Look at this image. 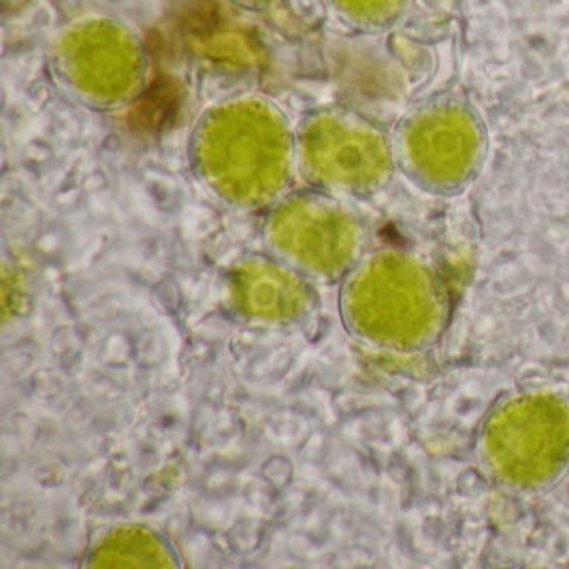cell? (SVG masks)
I'll return each mask as SVG.
<instances>
[{
	"mask_svg": "<svg viewBox=\"0 0 569 569\" xmlns=\"http://www.w3.org/2000/svg\"><path fill=\"white\" fill-rule=\"evenodd\" d=\"M190 162L227 206L273 208L288 194L297 167V134L278 104L237 97L201 116L190 137Z\"/></svg>",
	"mask_w": 569,
	"mask_h": 569,
	"instance_id": "6da1fadb",
	"label": "cell"
},
{
	"mask_svg": "<svg viewBox=\"0 0 569 569\" xmlns=\"http://www.w3.org/2000/svg\"><path fill=\"white\" fill-rule=\"evenodd\" d=\"M339 310L348 331L369 346L418 352L433 346L448 320L440 276L401 250L367 254L346 276Z\"/></svg>",
	"mask_w": 569,
	"mask_h": 569,
	"instance_id": "7a4b0ae2",
	"label": "cell"
},
{
	"mask_svg": "<svg viewBox=\"0 0 569 569\" xmlns=\"http://www.w3.org/2000/svg\"><path fill=\"white\" fill-rule=\"evenodd\" d=\"M480 459L492 478L520 492L557 485L569 469V403L555 392L501 401L480 433Z\"/></svg>",
	"mask_w": 569,
	"mask_h": 569,
	"instance_id": "3957f363",
	"label": "cell"
},
{
	"mask_svg": "<svg viewBox=\"0 0 569 569\" xmlns=\"http://www.w3.org/2000/svg\"><path fill=\"white\" fill-rule=\"evenodd\" d=\"M395 154L418 188L450 197L463 192L485 167L489 137L480 113L457 97L418 104L399 124Z\"/></svg>",
	"mask_w": 569,
	"mask_h": 569,
	"instance_id": "277c9868",
	"label": "cell"
},
{
	"mask_svg": "<svg viewBox=\"0 0 569 569\" xmlns=\"http://www.w3.org/2000/svg\"><path fill=\"white\" fill-rule=\"evenodd\" d=\"M264 239L276 259L306 278H346L365 257L367 227L361 216L325 190L292 192L264 220Z\"/></svg>",
	"mask_w": 569,
	"mask_h": 569,
	"instance_id": "5b68a950",
	"label": "cell"
},
{
	"mask_svg": "<svg viewBox=\"0 0 569 569\" xmlns=\"http://www.w3.org/2000/svg\"><path fill=\"white\" fill-rule=\"evenodd\" d=\"M52 67L62 88L79 103L120 109L143 92L150 58L139 34L127 24L88 18L58 34Z\"/></svg>",
	"mask_w": 569,
	"mask_h": 569,
	"instance_id": "8992f818",
	"label": "cell"
},
{
	"mask_svg": "<svg viewBox=\"0 0 569 569\" xmlns=\"http://www.w3.org/2000/svg\"><path fill=\"white\" fill-rule=\"evenodd\" d=\"M297 169L316 190L367 197L392 180L395 141L352 111H316L297 130Z\"/></svg>",
	"mask_w": 569,
	"mask_h": 569,
	"instance_id": "52a82bcc",
	"label": "cell"
},
{
	"mask_svg": "<svg viewBox=\"0 0 569 569\" xmlns=\"http://www.w3.org/2000/svg\"><path fill=\"white\" fill-rule=\"evenodd\" d=\"M231 295L243 316L269 325L299 322L313 310L308 278L280 259L239 262L231 276Z\"/></svg>",
	"mask_w": 569,
	"mask_h": 569,
	"instance_id": "ba28073f",
	"label": "cell"
},
{
	"mask_svg": "<svg viewBox=\"0 0 569 569\" xmlns=\"http://www.w3.org/2000/svg\"><path fill=\"white\" fill-rule=\"evenodd\" d=\"M86 563L90 568H178L180 557L154 529L122 525L97 540Z\"/></svg>",
	"mask_w": 569,
	"mask_h": 569,
	"instance_id": "9c48e42d",
	"label": "cell"
},
{
	"mask_svg": "<svg viewBox=\"0 0 569 569\" xmlns=\"http://www.w3.org/2000/svg\"><path fill=\"white\" fill-rule=\"evenodd\" d=\"M337 16L350 27L382 30L399 22L410 7V0H331Z\"/></svg>",
	"mask_w": 569,
	"mask_h": 569,
	"instance_id": "30bf717a",
	"label": "cell"
},
{
	"mask_svg": "<svg viewBox=\"0 0 569 569\" xmlns=\"http://www.w3.org/2000/svg\"><path fill=\"white\" fill-rule=\"evenodd\" d=\"M234 4H241V7H248V9H267L280 0H233Z\"/></svg>",
	"mask_w": 569,
	"mask_h": 569,
	"instance_id": "8fae6325",
	"label": "cell"
}]
</instances>
